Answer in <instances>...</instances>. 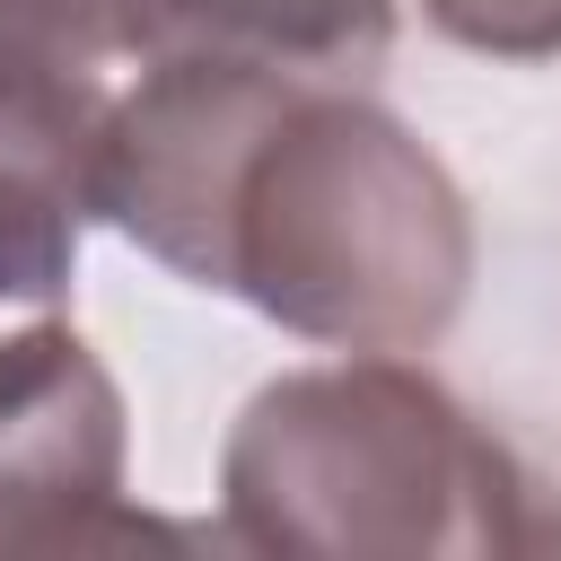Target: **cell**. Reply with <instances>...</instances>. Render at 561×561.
<instances>
[{
    "label": "cell",
    "mask_w": 561,
    "mask_h": 561,
    "mask_svg": "<svg viewBox=\"0 0 561 561\" xmlns=\"http://www.w3.org/2000/svg\"><path fill=\"white\" fill-rule=\"evenodd\" d=\"M123 394L53 316L0 333V552L175 535L123 500Z\"/></svg>",
    "instance_id": "obj_3"
},
{
    "label": "cell",
    "mask_w": 561,
    "mask_h": 561,
    "mask_svg": "<svg viewBox=\"0 0 561 561\" xmlns=\"http://www.w3.org/2000/svg\"><path fill=\"white\" fill-rule=\"evenodd\" d=\"M202 26L289 70H368L394 35V0H202Z\"/></svg>",
    "instance_id": "obj_5"
},
{
    "label": "cell",
    "mask_w": 561,
    "mask_h": 561,
    "mask_svg": "<svg viewBox=\"0 0 561 561\" xmlns=\"http://www.w3.org/2000/svg\"><path fill=\"white\" fill-rule=\"evenodd\" d=\"M465 272L473 228L447 167L386 105L298 70L228 184L210 289L307 342L412 351L456 316Z\"/></svg>",
    "instance_id": "obj_1"
},
{
    "label": "cell",
    "mask_w": 561,
    "mask_h": 561,
    "mask_svg": "<svg viewBox=\"0 0 561 561\" xmlns=\"http://www.w3.org/2000/svg\"><path fill=\"white\" fill-rule=\"evenodd\" d=\"M552 543H561V526H552Z\"/></svg>",
    "instance_id": "obj_7"
},
{
    "label": "cell",
    "mask_w": 561,
    "mask_h": 561,
    "mask_svg": "<svg viewBox=\"0 0 561 561\" xmlns=\"http://www.w3.org/2000/svg\"><path fill=\"white\" fill-rule=\"evenodd\" d=\"M193 35L202 0H0V158L79 210L114 105Z\"/></svg>",
    "instance_id": "obj_4"
},
{
    "label": "cell",
    "mask_w": 561,
    "mask_h": 561,
    "mask_svg": "<svg viewBox=\"0 0 561 561\" xmlns=\"http://www.w3.org/2000/svg\"><path fill=\"white\" fill-rule=\"evenodd\" d=\"M228 535L254 552H500L517 526L508 447L394 351L263 386L228 430Z\"/></svg>",
    "instance_id": "obj_2"
},
{
    "label": "cell",
    "mask_w": 561,
    "mask_h": 561,
    "mask_svg": "<svg viewBox=\"0 0 561 561\" xmlns=\"http://www.w3.org/2000/svg\"><path fill=\"white\" fill-rule=\"evenodd\" d=\"M421 18L491 61H552L561 53V0H421Z\"/></svg>",
    "instance_id": "obj_6"
}]
</instances>
